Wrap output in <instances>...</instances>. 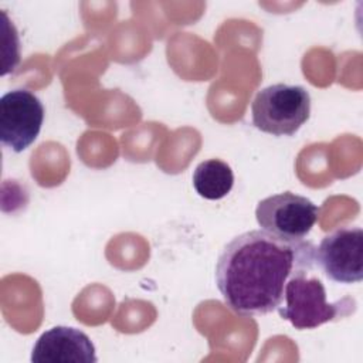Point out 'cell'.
Returning <instances> with one entry per match:
<instances>
[{"instance_id":"cell-8","label":"cell","mask_w":363,"mask_h":363,"mask_svg":"<svg viewBox=\"0 0 363 363\" xmlns=\"http://www.w3.org/2000/svg\"><path fill=\"white\" fill-rule=\"evenodd\" d=\"M191 180L199 196L206 200H220L231 191L234 173L225 162L208 159L196 166Z\"/></svg>"},{"instance_id":"cell-1","label":"cell","mask_w":363,"mask_h":363,"mask_svg":"<svg viewBox=\"0 0 363 363\" xmlns=\"http://www.w3.org/2000/svg\"><path fill=\"white\" fill-rule=\"evenodd\" d=\"M315 250L311 241L282 238L264 230L234 237L221 250L214 272L224 303L241 316L277 311L288 281L313 269Z\"/></svg>"},{"instance_id":"cell-2","label":"cell","mask_w":363,"mask_h":363,"mask_svg":"<svg viewBox=\"0 0 363 363\" xmlns=\"http://www.w3.org/2000/svg\"><path fill=\"white\" fill-rule=\"evenodd\" d=\"M285 303L277 311L279 316L289 320L295 329H316L318 326L335 322L352 315L356 302L343 296L335 302L326 301L325 285L319 278L299 275L288 281L284 291Z\"/></svg>"},{"instance_id":"cell-4","label":"cell","mask_w":363,"mask_h":363,"mask_svg":"<svg viewBox=\"0 0 363 363\" xmlns=\"http://www.w3.org/2000/svg\"><path fill=\"white\" fill-rule=\"evenodd\" d=\"M318 214L319 207L312 200L292 191L265 197L255 208L261 230L289 240H303L315 225Z\"/></svg>"},{"instance_id":"cell-7","label":"cell","mask_w":363,"mask_h":363,"mask_svg":"<svg viewBox=\"0 0 363 363\" xmlns=\"http://www.w3.org/2000/svg\"><path fill=\"white\" fill-rule=\"evenodd\" d=\"M95 346L89 336L69 326H54L34 343L33 363H95Z\"/></svg>"},{"instance_id":"cell-5","label":"cell","mask_w":363,"mask_h":363,"mask_svg":"<svg viewBox=\"0 0 363 363\" xmlns=\"http://www.w3.org/2000/svg\"><path fill=\"white\" fill-rule=\"evenodd\" d=\"M44 105L28 89H13L0 99V140L16 153L26 150L40 135Z\"/></svg>"},{"instance_id":"cell-3","label":"cell","mask_w":363,"mask_h":363,"mask_svg":"<svg viewBox=\"0 0 363 363\" xmlns=\"http://www.w3.org/2000/svg\"><path fill=\"white\" fill-rule=\"evenodd\" d=\"M252 123L274 136H292L311 116V95L301 85L274 84L262 88L251 104Z\"/></svg>"},{"instance_id":"cell-6","label":"cell","mask_w":363,"mask_h":363,"mask_svg":"<svg viewBox=\"0 0 363 363\" xmlns=\"http://www.w3.org/2000/svg\"><path fill=\"white\" fill-rule=\"evenodd\" d=\"M315 262L339 284L363 279V231L357 225L339 227L325 235L315 250Z\"/></svg>"}]
</instances>
